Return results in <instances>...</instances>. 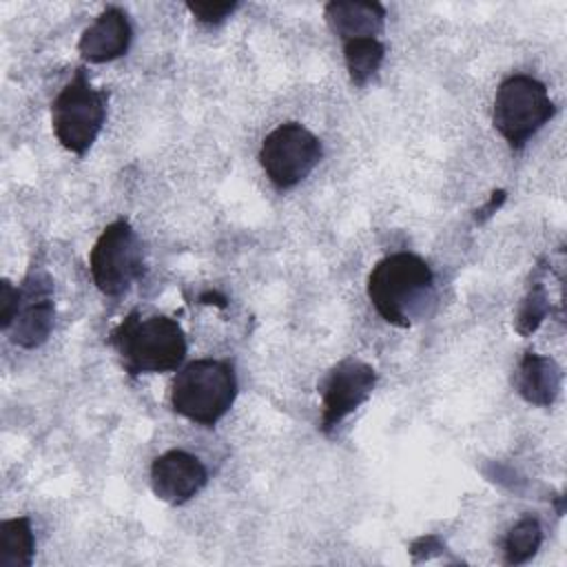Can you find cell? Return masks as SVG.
Here are the masks:
<instances>
[{"label": "cell", "instance_id": "obj_8", "mask_svg": "<svg viewBox=\"0 0 567 567\" xmlns=\"http://www.w3.org/2000/svg\"><path fill=\"white\" fill-rule=\"evenodd\" d=\"M377 385V372L370 363L346 357L326 377L321 385V425L323 434H330L346 416H350Z\"/></svg>", "mask_w": 567, "mask_h": 567}, {"label": "cell", "instance_id": "obj_10", "mask_svg": "<svg viewBox=\"0 0 567 567\" xmlns=\"http://www.w3.org/2000/svg\"><path fill=\"white\" fill-rule=\"evenodd\" d=\"M206 483L208 472L204 463L184 450H168L151 465V489L168 505L190 501Z\"/></svg>", "mask_w": 567, "mask_h": 567}, {"label": "cell", "instance_id": "obj_11", "mask_svg": "<svg viewBox=\"0 0 567 567\" xmlns=\"http://www.w3.org/2000/svg\"><path fill=\"white\" fill-rule=\"evenodd\" d=\"M133 29L126 11L120 7H106L80 35L78 51L91 64L111 62L124 55L131 47Z\"/></svg>", "mask_w": 567, "mask_h": 567}, {"label": "cell", "instance_id": "obj_14", "mask_svg": "<svg viewBox=\"0 0 567 567\" xmlns=\"http://www.w3.org/2000/svg\"><path fill=\"white\" fill-rule=\"evenodd\" d=\"M35 551V538L29 516H16L0 523V567H29Z\"/></svg>", "mask_w": 567, "mask_h": 567}, {"label": "cell", "instance_id": "obj_2", "mask_svg": "<svg viewBox=\"0 0 567 567\" xmlns=\"http://www.w3.org/2000/svg\"><path fill=\"white\" fill-rule=\"evenodd\" d=\"M109 343L131 377L175 370L186 357V334L166 315L142 317L140 310H131L111 332Z\"/></svg>", "mask_w": 567, "mask_h": 567}, {"label": "cell", "instance_id": "obj_7", "mask_svg": "<svg viewBox=\"0 0 567 567\" xmlns=\"http://www.w3.org/2000/svg\"><path fill=\"white\" fill-rule=\"evenodd\" d=\"M323 151L315 133L299 122H284L270 131L259 148L266 177L281 190L303 182L319 164Z\"/></svg>", "mask_w": 567, "mask_h": 567}, {"label": "cell", "instance_id": "obj_17", "mask_svg": "<svg viewBox=\"0 0 567 567\" xmlns=\"http://www.w3.org/2000/svg\"><path fill=\"white\" fill-rule=\"evenodd\" d=\"M540 268H536V272L532 277V284H529V290L523 297L520 308L516 312V330L523 337L532 334L543 323V319L549 312V297H547V290H545V281H543Z\"/></svg>", "mask_w": 567, "mask_h": 567}, {"label": "cell", "instance_id": "obj_1", "mask_svg": "<svg viewBox=\"0 0 567 567\" xmlns=\"http://www.w3.org/2000/svg\"><path fill=\"white\" fill-rule=\"evenodd\" d=\"M434 275L414 252H392L368 275V299L383 321L396 328L412 326L432 301Z\"/></svg>", "mask_w": 567, "mask_h": 567}, {"label": "cell", "instance_id": "obj_19", "mask_svg": "<svg viewBox=\"0 0 567 567\" xmlns=\"http://www.w3.org/2000/svg\"><path fill=\"white\" fill-rule=\"evenodd\" d=\"M16 299H18V288L9 279H2V284H0V328H2V332L11 323V317L16 310Z\"/></svg>", "mask_w": 567, "mask_h": 567}, {"label": "cell", "instance_id": "obj_4", "mask_svg": "<svg viewBox=\"0 0 567 567\" xmlns=\"http://www.w3.org/2000/svg\"><path fill=\"white\" fill-rule=\"evenodd\" d=\"M554 113L556 106L547 93V86L527 73H514L496 89L492 122L501 137L518 151L543 124L554 117Z\"/></svg>", "mask_w": 567, "mask_h": 567}, {"label": "cell", "instance_id": "obj_6", "mask_svg": "<svg viewBox=\"0 0 567 567\" xmlns=\"http://www.w3.org/2000/svg\"><path fill=\"white\" fill-rule=\"evenodd\" d=\"M89 270L97 290L106 297L124 295L142 277V244L126 219H115L100 233L89 255Z\"/></svg>", "mask_w": 567, "mask_h": 567}, {"label": "cell", "instance_id": "obj_16", "mask_svg": "<svg viewBox=\"0 0 567 567\" xmlns=\"http://www.w3.org/2000/svg\"><path fill=\"white\" fill-rule=\"evenodd\" d=\"M543 543V527L534 516H523L520 520H516L505 540H503V554H505V563L507 565H520L525 560H529L538 547Z\"/></svg>", "mask_w": 567, "mask_h": 567}, {"label": "cell", "instance_id": "obj_9", "mask_svg": "<svg viewBox=\"0 0 567 567\" xmlns=\"http://www.w3.org/2000/svg\"><path fill=\"white\" fill-rule=\"evenodd\" d=\"M53 281L47 272L31 270L18 286L16 310L4 332L11 337L13 343L22 348H38L49 339L53 330Z\"/></svg>", "mask_w": 567, "mask_h": 567}, {"label": "cell", "instance_id": "obj_5", "mask_svg": "<svg viewBox=\"0 0 567 567\" xmlns=\"http://www.w3.org/2000/svg\"><path fill=\"white\" fill-rule=\"evenodd\" d=\"M106 91L89 82L84 69L64 84L51 104V124L66 151L84 155L93 146L106 120Z\"/></svg>", "mask_w": 567, "mask_h": 567}, {"label": "cell", "instance_id": "obj_15", "mask_svg": "<svg viewBox=\"0 0 567 567\" xmlns=\"http://www.w3.org/2000/svg\"><path fill=\"white\" fill-rule=\"evenodd\" d=\"M385 58V47L379 38H361L343 42V60L354 86H363L381 66Z\"/></svg>", "mask_w": 567, "mask_h": 567}, {"label": "cell", "instance_id": "obj_20", "mask_svg": "<svg viewBox=\"0 0 567 567\" xmlns=\"http://www.w3.org/2000/svg\"><path fill=\"white\" fill-rule=\"evenodd\" d=\"M503 202H505V190H494V193H492V197H489V202H487V204L476 213V221H478V224H483L487 217H492V215L501 208V204H503Z\"/></svg>", "mask_w": 567, "mask_h": 567}, {"label": "cell", "instance_id": "obj_3", "mask_svg": "<svg viewBox=\"0 0 567 567\" xmlns=\"http://www.w3.org/2000/svg\"><path fill=\"white\" fill-rule=\"evenodd\" d=\"M237 396L235 368L219 359H195L177 370L171 405L184 419L213 427Z\"/></svg>", "mask_w": 567, "mask_h": 567}, {"label": "cell", "instance_id": "obj_18", "mask_svg": "<svg viewBox=\"0 0 567 567\" xmlns=\"http://www.w3.org/2000/svg\"><path fill=\"white\" fill-rule=\"evenodd\" d=\"M188 11L204 24L224 22L239 4L237 2H188Z\"/></svg>", "mask_w": 567, "mask_h": 567}, {"label": "cell", "instance_id": "obj_12", "mask_svg": "<svg viewBox=\"0 0 567 567\" xmlns=\"http://www.w3.org/2000/svg\"><path fill=\"white\" fill-rule=\"evenodd\" d=\"M326 22L341 42L377 38L385 24V7L381 2L334 0L323 9Z\"/></svg>", "mask_w": 567, "mask_h": 567}, {"label": "cell", "instance_id": "obj_13", "mask_svg": "<svg viewBox=\"0 0 567 567\" xmlns=\"http://www.w3.org/2000/svg\"><path fill=\"white\" fill-rule=\"evenodd\" d=\"M563 385V370L551 357L525 352L514 372L516 392L532 405L549 408Z\"/></svg>", "mask_w": 567, "mask_h": 567}]
</instances>
